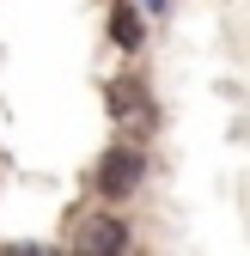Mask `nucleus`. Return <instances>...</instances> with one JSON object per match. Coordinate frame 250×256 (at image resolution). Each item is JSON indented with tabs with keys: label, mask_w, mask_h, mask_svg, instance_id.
I'll return each mask as SVG.
<instances>
[{
	"label": "nucleus",
	"mask_w": 250,
	"mask_h": 256,
	"mask_svg": "<svg viewBox=\"0 0 250 256\" xmlns=\"http://www.w3.org/2000/svg\"><path fill=\"white\" fill-rule=\"evenodd\" d=\"M134 104H140V92H134V86H110V110H116V116H128Z\"/></svg>",
	"instance_id": "4"
},
{
	"label": "nucleus",
	"mask_w": 250,
	"mask_h": 256,
	"mask_svg": "<svg viewBox=\"0 0 250 256\" xmlns=\"http://www.w3.org/2000/svg\"><path fill=\"white\" fill-rule=\"evenodd\" d=\"M134 183H140V152H134V146H110V152L98 158V196H104V202H128Z\"/></svg>",
	"instance_id": "2"
},
{
	"label": "nucleus",
	"mask_w": 250,
	"mask_h": 256,
	"mask_svg": "<svg viewBox=\"0 0 250 256\" xmlns=\"http://www.w3.org/2000/svg\"><path fill=\"white\" fill-rule=\"evenodd\" d=\"M146 6H165V0H146Z\"/></svg>",
	"instance_id": "6"
},
{
	"label": "nucleus",
	"mask_w": 250,
	"mask_h": 256,
	"mask_svg": "<svg viewBox=\"0 0 250 256\" xmlns=\"http://www.w3.org/2000/svg\"><path fill=\"white\" fill-rule=\"evenodd\" d=\"M110 37H116L122 49H140V37H146V24L134 18V6H116V12H110Z\"/></svg>",
	"instance_id": "3"
},
{
	"label": "nucleus",
	"mask_w": 250,
	"mask_h": 256,
	"mask_svg": "<svg viewBox=\"0 0 250 256\" xmlns=\"http://www.w3.org/2000/svg\"><path fill=\"white\" fill-rule=\"evenodd\" d=\"M128 250V226L116 214H86L74 232V256H122Z\"/></svg>",
	"instance_id": "1"
},
{
	"label": "nucleus",
	"mask_w": 250,
	"mask_h": 256,
	"mask_svg": "<svg viewBox=\"0 0 250 256\" xmlns=\"http://www.w3.org/2000/svg\"><path fill=\"white\" fill-rule=\"evenodd\" d=\"M0 256H61V250H55V244H6Z\"/></svg>",
	"instance_id": "5"
}]
</instances>
